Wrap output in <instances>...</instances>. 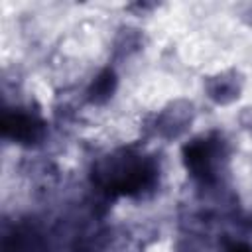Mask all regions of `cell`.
Instances as JSON below:
<instances>
[{"label": "cell", "instance_id": "6da1fadb", "mask_svg": "<svg viewBox=\"0 0 252 252\" xmlns=\"http://www.w3.org/2000/svg\"><path fill=\"white\" fill-rule=\"evenodd\" d=\"M2 130H4L6 136H12L16 140H33L37 136V132H39V126L28 116L12 114V116L4 118Z\"/></svg>", "mask_w": 252, "mask_h": 252}, {"label": "cell", "instance_id": "7a4b0ae2", "mask_svg": "<svg viewBox=\"0 0 252 252\" xmlns=\"http://www.w3.org/2000/svg\"><path fill=\"white\" fill-rule=\"evenodd\" d=\"M232 252H248V250H242V248H238V250H232Z\"/></svg>", "mask_w": 252, "mask_h": 252}]
</instances>
